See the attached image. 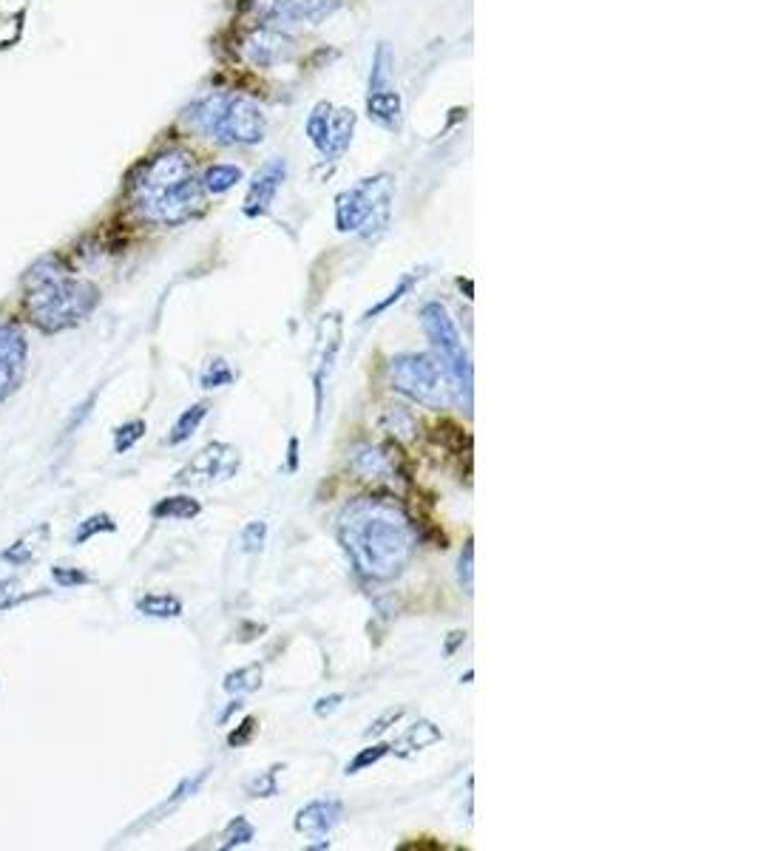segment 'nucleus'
Returning a JSON list of instances; mask_svg holds the SVG:
<instances>
[{"mask_svg":"<svg viewBox=\"0 0 758 851\" xmlns=\"http://www.w3.org/2000/svg\"><path fill=\"white\" fill-rule=\"evenodd\" d=\"M341 539L355 568L375 582L401 574L415 548L409 517L384 497H361L347 505L341 514Z\"/></svg>","mask_w":758,"mask_h":851,"instance_id":"nucleus-1","label":"nucleus"},{"mask_svg":"<svg viewBox=\"0 0 758 851\" xmlns=\"http://www.w3.org/2000/svg\"><path fill=\"white\" fill-rule=\"evenodd\" d=\"M202 185L194 174V159L185 151H165L154 157L131 185L134 208L145 222L179 225L202 205Z\"/></svg>","mask_w":758,"mask_h":851,"instance_id":"nucleus-2","label":"nucleus"},{"mask_svg":"<svg viewBox=\"0 0 758 851\" xmlns=\"http://www.w3.org/2000/svg\"><path fill=\"white\" fill-rule=\"evenodd\" d=\"M26 315L40 332H63L83 324L100 304V290L83 278L66 276L54 259L37 261L23 278Z\"/></svg>","mask_w":758,"mask_h":851,"instance_id":"nucleus-3","label":"nucleus"},{"mask_svg":"<svg viewBox=\"0 0 758 851\" xmlns=\"http://www.w3.org/2000/svg\"><path fill=\"white\" fill-rule=\"evenodd\" d=\"M188 128L219 145H256L265 139V111L242 94L213 91L185 111Z\"/></svg>","mask_w":758,"mask_h":851,"instance_id":"nucleus-4","label":"nucleus"},{"mask_svg":"<svg viewBox=\"0 0 758 851\" xmlns=\"http://www.w3.org/2000/svg\"><path fill=\"white\" fill-rule=\"evenodd\" d=\"M421 327H424L426 338L432 344V355L438 358L452 381V389L458 392V398L472 406V361H469V352L463 347V338H460L458 324L452 321L449 310L438 304V301H429L421 307Z\"/></svg>","mask_w":758,"mask_h":851,"instance_id":"nucleus-5","label":"nucleus"},{"mask_svg":"<svg viewBox=\"0 0 758 851\" xmlns=\"http://www.w3.org/2000/svg\"><path fill=\"white\" fill-rule=\"evenodd\" d=\"M389 381L401 395L424 403L429 409H446L455 392L446 369L432 352H404L392 358Z\"/></svg>","mask_w":758,"mask_h":851,"instance_id":"nucleus-6","label":"nucleus"},{"mask_svg":"<svg viewBox=\"0 0 758 851\" xmlns=\"http://www.w3.org/2000/svg\"><path fill=\"white\" fill-rule=\"evenodd\" d=\"M392 176L378 174L361 179L355 188L344 191L335 199V227L341 233H370L387 225L389 205H392Z\"/></svg>","mask_w":758,"mask_h":851,"instance_id":"nucleus-7","label":"nucleus"},{"mask_svg":"<svg viewBox=\"0 0 758 851\" xmlns=\"http://www.w3.org/2000/svg\"><path fill=\"white\" fill-rule=\"evenodd\" d=\"M242 469V454L236 446L213 440L208 446H202L199 452L188 460V466L177 471L179 486L188 488H211L219 483H228Z\"/></svg>","mask_w":758,"mask_h":851,"instance_id":"nucleus-8","label":"nucleus"},{"mask_svg":"<svg viewBox=\"0 0 758 851\" xmlns=\"http://www.w3.org/2000/svg\"><path fill=\"white\" fill-rule=\"evenodd\" d=\"M355 114L350 108L318 103L307 117V137L324 159H338L353 142Z\"/></svg>","mask_w":758,"mask_h":851,"instance_id":"nucleus-9","label":"nucleus"},{"mask_svg":"<svg viewBox=\"0 0 758 851\" xmlns=\"http://www.w3.org/2000/svg\"><path fill=\"white\" fill-rule=\"evenodd\" d=\"M341 335H344V321L341 313L321 315L316 327V349H313V366H310V378L316 389V420H321L324 412V383L333 372L338 349H341Z\"/></svg>","mask_w":758,"mask_h":851,"instance_id":"nucleus-10","label":"nucleus"},{"mask_svg":"<svg viewBox=\"0 0 758 851\" xmlns=\"http://www.w3.org/2000/svg\"><path fill=\"white\" fill-rule=\"evenodd\" d=\"M341 0H253V12L262 23H310L316 26L327 20Z\"/></svg>","mask_w":758,"mask_h":851,"instance_id":"nucleus-11","label":"nucleus"},{"mask_svg":"<svg viewBox=\"0 0 758 851\" xmlns=\"http://www.w3.org/2000/svg\"><path fill=\"white\" fill-rule=\"evenodd\" d=\"M26 372V338L18 327H0V400H6L23 381Z\"/></svg>","mask_w":758,"mask_h":851,"instance_id":"nucleus-12","label":"nucleus"},{"mask_svg":"<svg viewBox=\"0 0 758 851\" xmlns=\"http://www.w3.org/2000/svg\"><path fill=\"white\" fill-rule=\"evenodd\" d=\"M242 54H245L247 63L259 66V69H267V66H276V63H284L290 54H293V40L287 35H282L279 29H256L245 37L242 43Z\"/></svg>","mask_w":758,"mask_h":851,"instance_id":"nucleus-13","label":"nucleus"},{"mask_svg":"<svg viewBox=\"0 0 758 851\" xmlns=\"http://www.w3.org/2000/svg\"><path fill=\"white\" fill-rule=\"evenodd\" d=\"M284 174H287L284 159H270L265 168L253 176L250 191H247V199H245L247 216H265L267 210H270V205H273V199H276L279 188H282Z\"/></svg>","mask_w":758,"mask_h":851,"instance_id":"nucleus-14","label":"nucleus"},{"mask_svg":"<svg viewBox=\"0 0 758 851\" xmlns=\"http://www.w3.org/2000/svg\"><path fill=\"white\" fill-rule=\"evenodd\" d=\"M341 809H344V806H341V800H335V798L313 800V803H307L304 809L296 812L293 826H296V832L304 834V837L321 840V837H327V834L333 832L335 826H338V820H341Z\"/></svg>","mask_w":758,"mask_h":851,"instance_id":"nucleus-15","label":"nucleus"},{"mask_svg":"<svg viewBox=\"0 0 758 851\" xmlns=\"http://www.w3.org/2000/svg\"><path fill=\"white\" fill-rule=\"evenodd\" d=\"M441 741V727H438L435 721H429V718H421V721H415L412 727H406V730L395 738V744H389V752H395L398 758H412V755L435 747V744H441Z\"/></svg>","mask_w":758,"mask_h":851,"instance_id":"nucleus-16","label":"nucleus"},{"mask_svg":"<svg viewBox=\"0 0 758 851\" xmlns=\"http://www.w3.org/2000/svg\"><path fill=\"white\" fill-rule=\"evenodd\" d=\"M46 542H49V525H37L26 537L12 542V545L0 554V562H6V565H12V568H26L29 562H35L37 554L43 551Z\"/></svg>","mask_w":758,"mask_h":851,"instance_id":"nucleus-17","label":"nucleus"},{"mask_svg":"<svg viewBox=\"0 0 758 851\" xmlns=\"http://www.w3.org/2000/svg\"><path fill=\"white\" fill-rule=\"evenodd\" d=\"M137 610L148 619H179L185 605L174 593H145L137 599Z\"/></svg>","mask_w":758,"mask_h":851,"instance_id":"nucleus-18","label":"nucleus"},{"mask_svg":"<svg viewBox=\"0 0 758 851\" xmlns=\"http://www.w3.org/2000/svg\"><path fill=\"white\" fill-rule=\"evenodd\" d=\"M199 514H202V505H199V500H194V497H185V494H179V497H165V500H159V503L151 508V517H154V520L185 522V520H194V517H199Z\"/></svg>","mask_w":758,"mask_h":851,"instance_id":"nucleus-19","label":"nucleus"},{"mask_svg":"<svg viewBox=\"0 0 758 851\" xmlns=\"http://www.w3.org/2000/svg\"><path fill=\"white\" fill-rule=\"evenodd\" d=\"M208 409H211L208 403H194L191 409H185V412L177 417V423H174L171 435L165 437V443H168V446H182L185 440H191V437L199 432L202 420L208 417Z\"/></svg>","mask_w":758,"mask_h":851,"instance_id":"nucleus-20","label":"nucleus"},{"mask_svg":"<svg viewBox=\"0 0 758 851\" xmlns=\"http://www.w3.org/2000/svg\"><path fill=\"white\" fill-rule=\"evenodd\" d=\"M242 168L239 165H211L205 174H202V179H199V185H202V191L205 193H213V196H219V193H228L236 182H242Z\"/></svg>","mask_w":758,"mask_h":851,"instance_id":"nucleus-21","label":"nucleus"},{"mask_svg":"<svg viewBox=\"0 0 758 851\" xmlns=\"http://www.w3.org/2000/svg\"><path fill=\"white\" fill-rule=\"evenodd\" d=\"M262 678H265L262 664H247V667H239V670H233V673L225 676V693L230 695L256 693V690H262V684H265Z\"/></svg>","mask_w":758,"mask_h":851,"instance_id":"nucleus-22","label":"nucleus"},{"mask_svg":"<svg viewBox=\"0 0 758 851\" xmlns=\"http://www.w3.org/2000/svg\"><path fill=\"white\" fill-rule=\"evenodd\" d=\"M355 471H361L364 477H381V474H389V471L395 469V463L389 460V454L384 452V449H372V446H364V449H358L355 452V460H353Z\"/></svg>","mask_w":758,"mask_h":851,"instance_id":"nucleus-23","label":"nucleus"},{"mask_svg":"<svg viewBox=\"0 0 758 851\" xmlns=\"http://www.w3.org/2000/svg\"><path fill=\"white\" fill-rule=\"evenodd\" d=\"M233 378H236V375H233V369H230L225 358H211L208 364L202 366V372H199L202 389H222V386L233 383Z\"/></svg>","mask_w":758,"mask_h":851,"instance_id":"nucleus-24","label":"nucleus"},{"mask_svg":"<svg viewBox=\"0 0 758 851\" xmlns=\"http://www.w3.org/2000/svg\"><path fill=\"white\" fill-rule=\"evenodd\" d=\"M253 837H256L253 823H250L247 817H233V820L228 823V829L222 832V843H219V849H239V846L253 843Z\"/></svg>","mask_w":758,"mask_h":851,"instance_id":"nucleus-25","label":"nucleus"},{"mask_svg":"<svg viewBox=\"0 0 758 851\" xmlns=\"http://www.w3.org/2000/svg\"><path fill=\"white\" fill-rule=\"evenodd\" d=\"M279 772H282V766H270L267 772L256 775L247 783V795L250 798H276L279 795Z\"/></svg>","mask_w":758,"mask_h":851,"instance_id":"nucleus-26","label":"nucleus"},{"mask_svg":"<svg viewBox=\"0 0 758 851\" xmlns=\"http://www.w3.org/2000/svg\"><path fill=\"white\" fill-rule=\"evenodd\" d=\"M145 420H128V423H123L117 432H114V452L117 454H125L131 452L137 443L142 440V435H145Z\"/></svg>","mask_w":758,"mask_h":851,"instance_id":"nucleus-27","label":"nucleus"},{"mask_svg":"<svg viewBox=\"0 0 758 851\" xmlns=\"http://www.w3.org/2000/svg\"><path fill=\"white\" fill-rule=\"evenodd\" d=\"M387 755H389V744H372V747L361 749L353 761L344 766V775H347V778H350V775H358V772L370 769V766H375L378 761H384Z\"/></svg>","mask_w":758,"mask_h":851,"instance_id":"nucleus-28","label":"nucleus"},{"mask_svg":"<svg viewBox=\"0 0 758 851\" xmlns=\"http://www.w3.org/2000/svg\"><path fill=\"white\" fill-rule=\"evenodd\" d=\"M387 420H392L389 423V429H392V435L404 437V440H412L415 437V432H418V423H415V417H412V412L406 409V406H387Z\"/></svg>","mask_w":758,"mask_h":851,"instance_id":"nucleus-29","label":"nucleus"},{"mask_svg":"<svg viewBox=\"0 0 758 851\" xmlns=\"http://www.w3.org/2000/svg\"><path fill=\"white\" fill-rule=\"evenodd\" d=\"M418 278H421V273H409V276L401 278V281H398V287H395V290H392V293H389L384 301H378L375 307H370V310L364 313V321H372V318H378L381 313H387L392 304H398V301H401V298H404L406 293H409V290L415 287V281H418Z\"/></svg>","mask_w":758,"mask_h":851,"instance_id":"nucleus-30","label":"nucleus"},{"mask_svg":"<svg viewBox=\"0 0 758 851\" xmlns=\"http://www.w3.org/2000/svg\"><path fill=\"white\" fill-rule=\"evenodd\" d=\"M111 531H117V522L111 520L108 514H97V517H89V520L80 522V528H77V534H74V542L83 545V542L94 537V534H111Z\"/></svg>","mask_w":758,"mask_h":851,"instance_id":"nucleus-31","label":"nucleus"},{"mask_svg":"<svg viewBox=\"0 0 758 851\" xmlns=\"http://www.w3.org/2000/svg\"><path fill=\"white\" fill-rule=\"evenodd\" d=\"M458 582H460V588L472 596V588H475V542H472V539H466L463 554H460Z\"/></svg>","mask_w":758,"mask_h":851,"instance_id":"nucleus-32","label":"nucleus"},{"mask_svg":"<svg viewBox=\"0 0 758 851\" xmlns=\"http://www.w3.org/2000/svg\"><path fill=\"white\" fill-rule=\"evenodd\" d=\"M267 542V522L265 520H253L247 522L242 528V551L247 554H262Z\"/></svg>","mask_w":758,"mask_h":851,"instance_id":"nucleus-33","label":"nucleus"},{"mask_svg":"<svg viewBox=\"0 0 758 851\" xmlns=\"http://www.w3.org/2000/svg\"><path fill=\"white\" fill-rule=\"evenodd\" d=\"M256 732H259V718H253V715H247L245 721L236 727V730L228 735V747H247L253 738H256Z\"/></svg>","mask_w":758,"mask_h":851,"instance_id":"nucleus-34","label":"nucleus"},{"mask_svg":"<svg viewBox=\"0 0 758 851\" xmlns=\"http://www.w3.org/2000/svg\"><path fill=\"white\" fill-rule=\"evenodd\" d=\"M20 599H23V593H20L18 579H12V576H3V579H0V610L18 605Z\"/></svg>","mask_w":758,"mask_h":851,"instance_id":"nucleus-35","label":"nucleus"},{"mask_svg":"<svg viewBox=\"0 0 758 851\" xmlns=\"http://www.w3.org/2000/svg\"><path fill=\"white\" fill-rule=\"evenodd\" d=\"M54 582L60 588H77V585H89L91 576L83 571H66V568H54Z\"/></svg>","mask_w":758,"mask_h":851,"instance_id":"nucleus-36","label":"nucleus"},{"mask_svg":"<svg viewBox=\"0 0 758 851\" xmlns=\"http://www.w3.org/2000/svg\"><path fill=\"white\" fill-rule=\"evenodd\" d=\"M341 701H344V695L341 693H333V695H324V698H318L316 707H313V713L318 715V718H330V715L341 707Z\"/></svg>","mask_w":758,"mask_h":851,"instance_id":"nucleus-37","label":"nucleus"},{"mask_svg":"<svg viewBox=\"0 0 758 851\" xmlns=\"http://www.w3.org/2000/svg\"><path fill=\"white\" fill-rule=\"evenodd\" d=\"M401 715H404V710H387V713L381 715L378 721H372L370 730H367V738H372V735H381L384 730H389V724H395Z\"/></svg>","mask_w":758,"mask_h":851,"instance_id":"nucleus-38","label":"nucleus"},{"mask_svg":"<svg viewBox=\"0 0 758 851\" xmlns=\"http://www.w3.org/2000/svg\"><path fill=\"white\" fill-rule=\"evenodd\" d=\"M299 469V437H290L287 443V471Z\"/></svg>","mask_w":758,"mask_h":851,"instance_id":"nucleus-39","label":"nucleus"}]
</instances>
